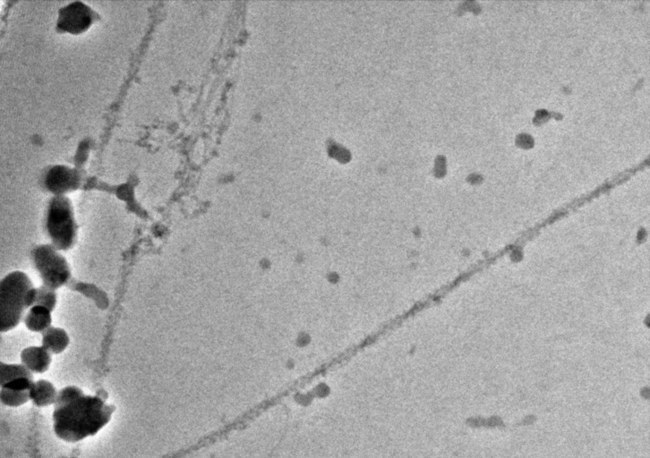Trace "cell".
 <instances>
[{
	"mask_svg": "<svg viewBox=\"0 0 650 458\" xmlns=\"http://www.w3.org/2000/svg\"><path fill=\"white\" fill-rule=\"evenodd\" d=\"M114 408L98 396H82L53 413L56 435L67 442H78L95 435L110 422Z\"/></svg>",
	"mask_w": 650,
	"mask_h": 458,
	"instance_id": "1",
	"label": "cell"
},
{
	"mask_svg": "<svg viewBox=\"0 0 650 458\" xmlns=\"http://www.w3.org/2000/svg\"><path fill=\"white\" fill-rule=\"evenodd\" d=\"M34 287L25 273L14 272L0 285V331L8 333L21 322L27 307V295Z\"/></svg>",
	"mask_w": 650,
	"mask_h": 458,
	"instance_id": "2",
	"label": "cell"
},
{
	"mask_svg": "<svg viewBox=\"0 0 650 458\" xmlns=\"http://www.w3.org/2000/svg\"><path fill=\"white\" fill-rule=\"evenodd\" d=\"M46 233L58 251H67L76 243L78 225L71 202L66 196L56 195L49 202L45 217Z\"/></svg>",
	"mask_w": 650,
	"mask_h": 458,
	"instance_id": "3",
	"label": "cell"
},
{
	"mask_svg": "<svg viewBox=\"0 0 650 458\" xmlns=\"http://www.w3.org/2000/svg\"><path fill=\"white\" fill-rule=\"evenodd\" d=\"M32 261L44 286L57 290L71 278L66 258L52 245H40L32 252Z\"/></svg>",
	"mask_w": 650,
	"mask_h": 458,
	"instance_id": "4",
	"label": "cell"
},
{
	"mask_svg": "<svg viewBox=\"0 0 650 458\" xmlns=\"http://www.w3.org/2000/svg\"><path fill=\"white\" fill-rule=\"evenodd\" d=\"M93 12L83 2H72L60 10L58 30L70 34H81L90 27L93 21Z\"/></svg>",
	"mask_w": 650,
	"mask_h": 458,
	"instance_id": "5",
	"label": "cell"
},
{
	"mask_svg": "<svg viewBox=\"0 0 650 458\" xmlns=\"http://www.w3.org/2000/svg\"><path fill=\"white\" fill-rule=\"evenodd\" d=\"M47 189L56 195L78 189L80 184V177L75 169L65 166H56L47 173L44 181Z\"/></svg>",
	"mask_w": 650,
	"mask_h": 458,
	"instance_id": "6",
	"label": "cell"
},
{
	"mask_svg": "<svg viewBox=\"0 0 650 458\" xmlns=\"http://www.w3.org/2000/svg\"><path fill=\"white\" fill-rule=\"evenodd\" d=\"M22 365L35 374L48 371L51 363V354L43 346H29L21 353Z\"/></svg>",
	"mask_w": 650,
	"mask_h": 458,
	"instance_id": "7",
	"label": "cell"
},
{
	"mask_svg": "<svg viewBox=\"0 0 650 458\" xmlns=\"http://www.w3.org/2000/svg\"><path fill=\"white\" fill-rule=\"evenodd\" d=\"M69 345V335L60 328L49 327L43 333V346L49 353L58 354L66 350Z\"/></svg>",
	"mask_w": 650,
	"mask_h": 458,
	"instance_id": "8",
	"label": "cell"
},
{
	"mask_svg": "<svg viewBox=\"0 0 650 458\" xmlns=\"http://www.w3.org/2000/svg\"><path fill=\"white\" fill-rule=\"evenodd\" d=\"M51 312L43 306H32L25 317L26 328L32 333H43L51 327Z\"/></svg>",
	"mask_w": 650,
	"mask_h": 458,
	"instance_id": "9",
	"label": "cell"
},
{
	"mask_svg": "<svg viewBox=\"0 0 650 458\" xmlns=\"http://www.w3.org/2000/svg\"><path fill=\"white\" fill-rule=\"evenodd\" d=\"M57 396L55 387L48 381L40 380L34 383L30 389L31 400L40 407L55 404Z\"/></svg>",
	"mask_w": 650,
	"mask_h": 458,
	"instance_id": "10",
	"label": "cell"
},
{
	"mask_svg": "<svg viewBox=\"0 0 650 458\" xmlns=\"http://www.w3.org/2000/svg\"><path fill=\"white\" fill-rule=\"evenodd\" d=\"M57 304V293L54 289H49L48 287H32L27 295V307L32 308L38 305L48 309L49 312H53Z\"/></svg>",
	"mask_w": 650,
	"mask_h": 458,
	"instance_id": "11",
	"label": "cell"
},
{
	"mask_svg": "<svg viewBox=\"0 0 650 458\" xmlns=\"http://www.w3.org/2000/svg\"><path fill=\"white\" fill-rule=\"evenodd\" d=\"M21 378L34 380L32 372L26 368L25 365H7V363H1V365H0V384H1V387Z\"/></svg>",
	"mask_w": 650,
	"mask_h": 458,
	"instance_id": "12",
	"label": "cell"
},
{
	"mask_svg": "<svg viewBox=\"0 0 650 458\" xmlns=\"http://www.w3.org/2000/svg\"><path fill=\"white\" fill-rule=\"evenodd\" d=\"M30 400V390H14L2 387L1 401L5 406L16 407Z\"/></svg>",
	"mask_w": 650,
	"mask_h": 458,
	"instance_id": "13",
	"label": "cell"
},
{
	"mask_svg": "<svg viewBox=\"0 0 650 458\" xmlns=\"http://www.w3.org/2000/svg\"><path fill=\"white\" fill-rule=\"evenodd\" d=\"M84 395V392L82 391L80 389H78V387H65V389L58 393L57 398H56L54 404L55 408L66 406V405L71 403L75 399L80 398V396Z\"/></svg>",
	"mask_w": 650,
	"mask_h": 458,
	"instance_id": "14",
	"label": "cell"
},
{
	"mask_svg": "<svg viewBox=\"0 0 650 458\" xmlns=\"http://www.w3.org/2000/svg\"><path fill=\"white\" fill-rule=\"evenodd\" d=\"M32 384H34V381L30 380V378H21L11 381V383L5 384V385L2 387H7V389L14 390H30Z\"/></svg>",
	"mask_w": 650,
	"mask_h": 458,
	"instance_id": "15",
	"label": "cell"
}]
</instances>
